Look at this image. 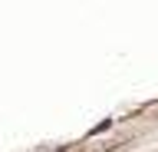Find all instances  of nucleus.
Listing matches in <instances>:
<instances>
[]
</instances>
